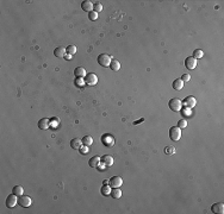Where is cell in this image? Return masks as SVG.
I'll return each mask as SVG.
<instances>
[{"label": "cell", "mask_w": 224, "mask_h": 214, "mask_svg": "<svg viewBox=\"0 0 224 214\" xmlns=\"http://www.w3.org/2000/svg\"><path fill=\"white\" fill-rule=\"evenodd\" d=\"M85 82L88 86H94V85H97V82H98V76H97L95 74H93V73H88L85 77Z\"/></svg>", "instance_id": "obj_6"}, {"label": "cell", "mask_w": 224, "mask_h": 214, "mask_svg": "<svg viewBox=\"0 0 224 214\" xmlns=\"http://www.w3.org/2000/svg\"><path fill=\"white\" fill-rule=\"evenodd\" d=\"M180 79L182 80V82H188V81L191 80V76H190L188 74H184V75L180 77Z\"/></svg>", "instance_id": "obj_31"}, {"label": "cell", "mask_w": 224, "mask_h": 214, "mask_svg": "<svg viewBox=\"0 0 224 214\" xmlns=\"http://www.w3.org/2000/svg\"><path fill=\"white\" fill-rule=\"evenodd\" d=\"M79 150H80V152L84 155V153H86L87 151H88V147H86V145H84V147H81Z\"/></svg>", "instance_id": "obj_32"}, {"label": "cell", "mask_w": 224, "mask_h": 214, "mask_svg": "<svg viewBox=\"0 0 224 214\" xmlns=\"http://www.w3.org/2000/svg\"><path fill=\"white\" fill-rule=\"evenodd\" d=\"M169 138L174 142H177L181 138V129L178 126H172L169 129Z\"/></svg>", "instance_id": "obj_2"}, {"label": "cell", "mask_w": 224, "mask_h": 214, "mask_svg": "<svg viewBox=\"0 0 224 214\" xmlns=\"http://www.w3.org/2000/svg\"><path fill=\"white\" fill-rule=\"evenodd\" d=\"M31 203H32L31 199L29 198V196H26V195H22V196H19V198H18V205H19V206H22V207H24V208L30 207V206H31Z\"/></svg>", "instance_id": "obj_4"}, {"label": "cell", "mask_w": 224, "mask_h": 214, "mask_svg": "<svg viewBox=\"0 0 224 214\" xmlns=\"http://www.w3.org/2000/svg\"><path fill=\"white\" fill-rule=\"evenodd\" d=\"M100 159L103 161V163L106 165V167H110V165L113 164V158H112V156H110V155H105V156H103Z\"/></svg>", "instance_id": "obj_17"}, {"label": "cell", "mask_w": 224, "mask_h": 214, "mask_svg": "<svg viewBox=\"0 0 224 214\" xmlns=\"http://www.w3.org/2000/svg\"><path fill=\"white\" fill-rule=\"evenodd\" d=\"M101 10H103V5H101L100 3L97 1L95 4H93V11H95L97 13H98V12H100V11H101Z\"/></svg>", "instance_id": "obj_27"}, {"label": "cell", "mask_w": 224, "mask_h": 214, "mask_svg": "<svg viewBox=\"0 0 224 214\" xmlns=\"http://www.w3.org/2000/svg\"><path fill=\"white\" fill-rule=\"evenodd\" d=\"M110 69H112L113 72H118L121 69V63H119V61L112 60L111 61V64H110Z\"/></svg>", "instance_id": "obj_19"}, {"label": "cell", "mask_w": 224, "mask_h": 214, "mask_svg": "<svg viewBox=\"0 0 224 214\" xmlns=\"http://www.w3.org/2000/svg\"><path fill=\"white\" fill-rule=\"evenodd\" d=\"M49 123H50L49 119L43 118V119H41L40 121H38V127H40L41 130H47V129H49V126H50Z\"/></svg>", "instance_id": "obj_14"}, {"label": "cell", "mask_w": 224, "mask_h": 214, "mask_svg": "<svg viewBox=\"0 0 224 214\" xmlns=\"http://www.w3.org/2000/svg\"><path fill=\"white\" fill-rule=\"evenodd\" d=\"M211 212L212 213H218V214H223L224 213V203L223 202H217L215 205H212L211 207Z\"/></svg>", "instance_id": "obj_10"}, {"label": "cell", "mask_w": 224, "mask_h": 214, "mask_svg": "<svg viewBox=\"0 0 224 214\" xmlns=\"http://www.w3.org/2000/svg\"><path fill=\"white\" fill-rule=\"evenodd\" d=\"M85 83H86V82H85V80L82 79V77H77V79L75 80V85H76L77 87H84Z\"/></svg>", "instance_id": "obj_28"}, {"label": "cell", "mask_w": 224, "mask_h": 214, "mask_svg": "<svg viewBox=\"0 0 224 214\" xmlns=\"http://www.w3.org/2000/svg\"><path fill=\"white\" fill-rule=\"evenodd\" d=\"M204 56V52H203V50H200V49H196L193 51V56L192 57H194L196 60H198V58H201Z\"/></svg>", "instance_id": "obj_24"}, {"label": "cell", "mask_w": 224, "mask_h": 214, "mask_svg": "<svg viewBox=\"0 0 224 214\" xmlns=\"http://www.w3.org/2000/svg\"><path fill=\"white\" fill-rule=\"evenodd\" d=\"M111 195H112L113 199H119L122 196V190L119 188H113L111 190Z\"/></svg>", "instance_id": "obj_22"}, {"label": "cell", "mask_w": 224, "mask_h": 214, "mask_svg": "<svg viewBox=\"0 0 224 214\" xmlns=\"http://www.w3.org/2000/svg\"><path fill=\"white\" fill-rule=\"evenodd\" d=\"M66 50H67V54H69V55H74L76 52V46L75 45H68L66 48Z\"/></svg>", "instance_id": "obj_26"}, {"label": "cell", "mask_w": 224, "mask_h": 214, "mask_svg": "<svg viewBox=\"0 0 224 214\" xmlns=\"http://www.w3.org/2000/svg\"><path fill=\"white\" fill-rule=\"evenodd\" d=\"M174 148H166V152L167 153H169V155H172V153H174Z\"/></svg>", "instance_id": "obj_33"}, {"label": "cell", "mask_w": 224, "mask_h": 214, "mask_svg": "<svg viewBox=\"0 0 224 214\" xmlns=\"http://www.w3.org/2000/svg\"><path fill=\"white\" fill-rule=\"evenodd\" d=\"M103 140H104L106 144H108V147H111V145H113V138L110 137V134H106Z\"/></svg>", "instance_id": "obj_25"}, {"label": "cell", "mask_w": 224, "mask_h": 214, "mask_svg": "<svg viewBox=\"0 0 224 214\" xmlns=\"http://www.w3.org/2000/svg\"><path fill=\"white\" fill-rule=\"evenodd\" d=\"M196 104H197V100H196V98L194 96H187V98H185L184 99V101H182V105L186 107V108H192V107H194L196 106Z\"/></svg>", "instance_id": "obj_5"}, {"label": "cell", "mask_w": 224, "mask_h": 214, "mask_svg": "<svg viewBox=\"0 0 224 214\" xmlns=\"http://www.w3.org/2000/svg\"><path fill=\"white\" fill-rule=\"evenodd\" d=\"M71 147H72V149H74V150H79V149L82 147V140L79 139V138H74V139H72V140H71Z\"/></svg>", "instance_id": "obj_13"}, {"label": "cell", "mask_w": 224, "mask_h": 214, "mask_svg": "<svg viewBox=\"0 0 224 214\" xmlns=\"http://www.w3.org/2000/svg\"><path fill=\"white\" fill-rule=\"evenodd\" d=\"M101 194L103 195H111V187L109 186V184H105V186L101 187Z\"/></svg>", "instance_id": "obj_23"}, {"label": "cell", "mask_w": 224, "mask_h": 214, "mask_svg": "<svg viewBox=\"0 0 224 214\" xmlns=\"http://www.w3.org/2000/svg\"><path fill=\"white\" fill-rule=\"evenodd\" d=\"M64 57L67 58V60H71V57H72V55H69V54H67V55H66Z\"/></svg>", "instance_id": "obj_34"}, {"label": "cell", "mask_w": 224, "mask_h": 214, "mask_svg": "<svg viewBox=\"0 0 224 214\" xmlns=\"http://www.w3.org/2000/svg\"><path fill=\"white\" fill-rule=\"evenodd\" d=\"M98 169H99V170H104V169H105V167H104V165H103V167H98Z\"/></svg>", "instance_id": "obj_35"}, {"label": "cell", "mask_w": 224, "mask_h": 214, "mask_svg": "<svg viewBox=\"0 0 224 214\" xmlns=\"http://www.w3.org/2000/svg\"><path fill=\"white\" fill-rule=\"evenodd\" d=\"M81 7H82L84 11H86V12L90 13V12L93 11V3L90 1V0H85V1L81 4Z\"/></svg>", "instance_id": "obj_12"}, {"label": "cell", "mask_w": 224, "mask_h": 214, "mask_svg": "<svg viewBox=\"0 0 224 214\" xmlns=\"http://www.w3.org/2000/svg\"><path fill=\"white\" fill-rule=\"evenodd\" d=\"M185 67L190 70H193L194 68L197 67V60L194 57H187L186 60H185Z\"/></svg>", "instance_id": "obj_9"}, {"label": "cell", "mask_w": 224, "mask_h": 214, "mask_svg": "<svg viewBox=\"0 0 224 214\" xmlns=\"http://www.w3.org/2000/svg\"><path fill=\"white\" fill-rule=\"evenodd\" d=\"M187 126V121L185 120V119H180L179 121H178V127H180V129H185Z\"/></svg>", "instance_id": "obj_29"}, {"label": "cell", "mask_w": 224, "mask_h": 214, "mask_svg": "<svg viewBox=\"0 0 224 214\" xmlns=\"http://www.w3.org/2000/svg\"><path fill=\"white\" fill-rule=\"evenodd\" d=\"M88 18L91 19V20H95V19L98 18V13H97L95 11H92V12L88 13Z\"/></svg>", "instance_id": "obj_30"}, {"label": "cell", "mask_w": 224, "mask_h": 214, "mask_svg": "<svg viewBox=\"0 0 224 214\" xmlns=\"http://www.w3.org/2000/svg\"><path fill=\"white\" fill-rule=\"evenodd\" d=\"M12 193L14 194V195H17L18 198L19 196H22L23 195V193H24V189L22 186H14L13 189H12Z\"/></svg>", "instance_id": "obj_20"}, {"label": "cell", "mask_w": 224, "mask_h": 214, "mask_svg": "<svg viewBox=\"0 0 224 214\" xmlns=\"http://www.w3.org/2000/svg\"><path fill=\"white\" fill-rule=\"evenodd\" d=\"M18 196L17 195H14V194L12 193L11 195H8L7 196V199H6V206L8 207V208H13L17 203H18V199H17Z\"/></svg>", "instance_id": "obj_7"}, {"label": "cell", "mask_w": 224, "mask_h": 214, "mask_svg": "<svg viewBox=\"0 0 224 214\" xmlns=\"http://www.w3.org/2000/svg\"><path fill=\"white\" fill-rule=\"evenodd\" d=\"M74 75L76 77H85L87 74H86V69L84 67H77L74 69Z\"/></svg>", "instance_id": "obj_15"}, {"label": "cell", "mask_w": 224, "mask_h": 214, "mask_svg": "<svg viewBox=\"0 0 224 214\" xmlns=\"http://www.w3.org/2000/svg\"><path fill=\"white\" fill-rule=\"evenodd\" d=\"M81 140H82V145H86V147H90V145L93 144V138L91 136H85Z\"/></svg>", "instance_id": "obj_21"}, {"label": "cell", "mask_w": 224, "mask_h": 214, "mask_svg": "<svg viewBox=\"0 0 224 214\" xmlns=\"http://www.w3.org/2000/svg\"><path fill=\"white\" fill-rule=\"evenodd\" d=\"M109 181H110V186L112 188H119L122 184H123V179L119 177V176H113Z\"/></svg>", "instance_id": "obj_8"}, {"label": "cell", "mask_w": 224, "mask_h": 214, "mask_svg": "<svg viewBox=\"0 0 224 214\" xmlns=\"http://www.w3.org/2000/svg\"><path fill=\"white\" fill-rule=\"evenodd\" d=\"M173 88L175 89V91H180V89H182L184 88V82H182V80L181 79H175L174 81H173Z\"/></svg>", "instance_id": "obj_16"}, {"label": "cell", "mask_w": 224, "mask_h": 214, "mask_svg": "<svg viewBox=\"0 0 224 214\" xmlns=\"http://www.w3.org/2000/svg\"><path fill=\"white\" fill-rule=\"evenodd\" d=\"M168 107L173 111V112H180L181 108H182V101L177 99V98H173L169 100L168 102Z\"/></svg>", "instance_id": "obj_1"}, {"label": "cell", "mask_w": 224, "mask_h": 214, "mask_svg": "<svg viewBox=\"0 0 224 214\" xmlns=\"http://www.w3.org/2000/svg\"><path fill=\"white\" fill-rule=\"evenodd\" d=\"M54 55H55L56 57H58V58L64 57V56L67 55L66 48H64V46H57L56 49H55V51H54Z\"/></svg>", "instance_id": "obj_11"}, {"label": "cell", "mask_w": 224, "mask_h": 214, "mask_svg": "<svg viewBox=\"0 0 224 214\" xmlns=\"http://www.w3.org/2000/svg\"><path fill=\"white\" fill-rule=\"evenodd\" d=\"M111 57L108 55V54H100L98 56V63L101 65V67H110L111 64Z\"/></svg>", "instance_id": "obj_3"}, {"label": "cell", "mask_w": 224, "mask_h": 214, "mask_svg": "<svg viewBox=\"0 0 224 214\" xmlns=\"http://www.w3.org/2000/svg\"><path fill=\"white\" fill-rule=\"evenodd\" d=\"M101 159H100V157H98V156H94V157H92L90 161H88V164H90V167H92V168H97L98 167V164H99V162H100Z\"/></svg>", "instance_id": "obj_18"}]
</instances>
